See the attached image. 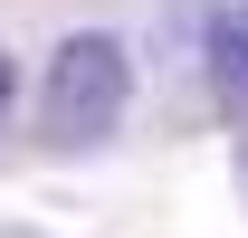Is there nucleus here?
<instances>
[{
  "instance_id": "f257e3e1",
  "label": "nucleus",
  "mask_w": 248,
  "mask_h": 238,
  "mask_svg": "<svg viewBox=\"0 0 248 238\" xmlns=\"http://www.w3.org/2000/svg\"><path fill=\"white\" fill-rule=\"evenodd\" d=\"M124 86H134V67H124V48L105 29L67 38L58 58H48V86H38V115H48V134L58 143H95L105 124L124 115Z\"/></svg>"
},
{
  "instance_id": "7ed1b4c3",
  "label": "nucleus",
  "mask_w": 248,
  "mask_h": 238,
  "mask_svg": "<svg viewBox=\"0 0 248 238\" xmlns=\"http://www.w3.org/2000/svg\"><path fill=\"white\" fill-rule=\"evenodd\" d=\"M0 105H10V58H0Z\"/></svg>"
},
{
  "instance_id": "f03ea898",
  "label": "nucleus",
  "mask_w": 248,
  "mask_h": 238,
  "mask_svg": "<svg viewBox=\"0 0 248 238\" xmlns=\"http://www.w3.org/2000/svg\"><path fill=\"white\" fill-rule=\"evenodd\" d=\"M210 86H219V105L248 124V10H219L210 19Z\"/></svg>"
}]
</instances>
